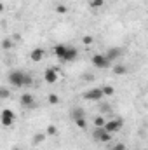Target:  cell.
<instances>
[{"label":"cell","instance_id":"cell-1","mask_svg":"<svg viewBox=\"0 0 148 150\" xmlns=\"http://www.w3.org/2000/svg\"><path fill=\"white\" fill-rule=\"evenodd\" d=\"M7 79H9V84L14 86V87H28L33 82L32 75L23 72V70H12V72H9Z\"/></svg>","mask_w":148,"mask_h":150},{"label":"cell","instance_id":"cell-2","mask_svg":"<svg viewBox=\"0 0 148 150\" xmlns=\"http://www.w3.org/2000/svg\"><path fill=\"white\" fill-rule=\"evenodd\" d=\"M54 54L61 59V61H73L78 56V51L72 47V45H66V44H58L54 47Z\"/></svg>","mask_w":148,"mask_h":150},{"label":"cell","instance_id":"cell-3","mask_svg":"<svg viewBox=\"0 0 148 150\" xmlns=\"http://www.w3.org/2000/svg\"><path fill=\"white\" fill-rule=\"evenodd\" d=\"M122 126H124V120H122V119H111V120H106V122H105L103 129H105L106 133L113 134V133L120 131V127H122Z\"/></svg>","mask_w":148,"mask_h":150},{"label":"cell","instance_id":"cell-4","mask_svg":"<svg viewBox=\"0 0 148 150\" xmlns=\"http://www.w3.org/2000/svg\"><path fill=\"white\" fill-rule=\"evenodd\" d=\"M92 138H94V142H98V143H108L111 140V134L106 133L103 127H96V129L92 131Z\"/></svg>","mask_w":148,"mask_h":150},{"label":"cell","instance_id":"cell-5","mask_svg":"<svg viewBox=\"0 0 148 150\" xmlns=\"http://www.w3.org/2000/svg\"><path fill=\"white\" fill-rule=\"evenodd\" d=\"M82 98L87 101H99L103 98V91H101V87H92V89H87Z\"/></svg>","mask_w":148,"mask_h":150},{"label":"cell","instance_id":"cell-6","mask_svg":"<svg viewBox=\"0 0 148 150\" xmlns=\"http://www.w3.org/2000/svg\"><path fill=\"white\" fill-rule=\"evenodd\" d=\"M92 65H94L96 68H108V67H110V61L106 59L105 54H94V56H92Z\"/></svg>","mask_w":148,"mask_h":150},{"label":"cell","instance_id":"cell-7","mask_svg":"<svg viewBox=\"0 0 148 150\" xmlns=\"http://www.w3.org/2000/svg\"><path fill=\"white\" fill-rule=\"evenodd\" d=\"M0 120H2L4 126H12V122H14V112L9 110V108L2 110V113H0Z\"/></svg>","mask_w":148,"mask_h":150},{"label":"cell","instance_id":"cell-8","mask_svg":"<svg viewBox=\"0 0 148 150\" xmlns=\"http://www.w3.org/2000/svg\"><path fill=\"white\" fill-rule=\"evenodd\" d=\"M105 56H106V59H108L110 63H111V61H117V59L122 56V49H118V47H110V49L106 51V54H105Z\"/></svg>","mask_w":148,"mask_h":150},{"label":"cell","instance_id":"cell-9","mask_svg":"<svg viewBox=\"0 0 148 150\" xmlns=\"http://www.w3.org/2000/svg\"><path fill=\"white\" fill-rule=\"evenodd\" d=\"M21 105L23 107H35V98H33V94H30V93H23L21 94Z\"/></svg>","mask_w":148,"mask_h":150},{"label":"cell","instance_id":"cell-10","mask_svg":"<svg viewBox=\"0 0 148 150\" xmlns=\"http://www.w3.org/2000/svg\"><path fill=\"white\" fill-rule=\"evenodd\" d=\"M44 79H45V82L54 84V82L58 80V74H56V70H54V68H47V70H45V75H44Z\"/></svg>","mask_w":148,"mask_h":150},{"label":"cell","instance_id":"cell-11","mask_svg":"<svg viewBox=\"0 0 148 150\" xmlns=\"http://www.w3.org/2000/svg\"><path fill=\"white\" fill-rule=\"evenodd\" d=\"M70 115H72L73 120H77V119H84V117H85V112H84L82 107H73L72 112H70Z\"/></svg>","mask_w":148,"mask_h":150},{"label":"cell","instance_id":"cell-12","mask_svg":"<svg viewBox=\"0 0 148 150\" xmlns=\"http://www.w3.org/2000/svg\"><path fill=\"white\" fill-rule=\"evenodd\" d=\"M44 49H40V47H37V49H33L32 52H30V58H32V61H40L42 58H44Z\"/></svg>","mask_w":148,"mask_h":150},{"label":"cell","instance_id":"cell-13","mask_svg":"<svg viewBox=\"0 0 148 150\" xmlns=\"http://www.w3.org/2000/svg\"><path fill=\"white\" fill-rule=\"evenodd\" d=\"M0 47H2V49H5V51H7V49H11V47H12V40H11V38H4V40L0 42Z\"/></svg>","mask_w":148,"mask_h":150},{"label":"cell","instance_id":"cell-14","mask_svg":"<svg viewBox=\"0 0 148 150\" xmlns=\"http://www.w3.org/2000/svg\"><path fill=\"white\" fill-rule=\"evenodd\" d=\"M11 98V91L7 87H0V100H7Z\"/></svg>","mask_w":148,"mask_h":150},{"label":"cell","instance_id":"cell-15","mask_svg":"<svg viewBox=\"0 0 148 150\" xmlns=\"http://www.w3.org/2000/svg\"><path fill=\"white\" fill-rule=\"evenodd\" d=\"M101 5H105V0H91V7L92 9H99Z\"/></svg>","mask_w":148,"mask_h":150},{"label":"cell","instance_id":"cell-16","mask_svg":"<svg viewBox=\"0 0 148 150\" xmlns=\"http://www.w3.org/2000/svg\"><path fill=\"white\" fill-rule=\"evenodd\" d=\"M101 91H103V96H105V94H106V96L113 94V87H111V86H105V87H101Z\"/></svg>","mask_w":148,"mask_h":150},{"label":"cell","instance_id":"cell-17","mask_svg":"<svg viewBox=\"0 0 148 150\" xmlns=\"http://www.w3.org/2000/svg\"><path fill=\"white\" fill-rule=\"evenodd\" d=\"M73 122L78 126V127H80V129H84V127L87 126V122H85V117H84V119H77V120H73Z\"/></svg>","mask_w":148,"mask_h":150},{"label":"cell","instance_id":"cell-18","mask_svg":"<svg viewBox=\"0 0 148 150\" xmlns=\"http://www.w3.org/2000/svg\"><path fill=\"white\" fill-rule=\"evenodd\" d=\"M113 72H115V74H125V72H127V68H125V67H122V65H117V67L113 68Z\"/></svg>","mask_w":148,"mask_h":150},{"label":"cell","instance_id":"cell-19","mask_svg":"<svg viewBox=\"0 0 148 150\" xmlns=\"http://www.w3.org/2000/svg\"><path fill=\"white\" fill-rule=\"evenodd\" d=\"M105 122H106V120H105V117H98V119L94 120L96 127H103V126H105Z\"/></svg>","mask_w":148,"mask_h":150},{"label":"cell","instance_id":"cell-20","mask_svg":"<svg viewBox=\"0 0 148 150\" xmlns=\"http://www.w3.org/2000/svg\"><path fill=\"white\" fill-rule=\"evenodd\" d=\"M59 101V98L56 96V94H49V103H52V105H56Z\"/></svg>","mask_w":148,"mask_h":150},{"label":"cell","instance_id":"cell-21","mask_svg":"<svg viewBox=\"0 0 148 150\" xmlns=\"http://www.w3.org/2000/svg\"><path fill=\"white\" fill-rule=\"evenodd\" d=\"M44 138H45L44 134H38V136H35V138H33V142H35V143H40V142H44Z\"/></svg>","mask_w":148,"mask_h":150},{"label":"cell","instance_id":"cell-22","mask_svg":"<svg viewBox=\"0 0 148 150\" xmlns=\"http://www.w3.org/2000/svg\"><path fill=\"white\" fill-rule=\"evenodd\" d=\"M47 133H49V134H56V127H54V126H49V127H47Z\"/></svg>","mask_w":148,"mask_h":150},{"label":"cell","instance_id":"cell-23","mask_svg":"<svg viewBox=\"0 0 148 150\" xmlns=\"http://www.w3.org/2000/svg\"><path fill=\"white\" fill-rule=\"evenodd\" d=\"M84 42H85V44H91V42H92V37H84Z\"/></svg>","mask_w":148,"mask_h":150},{"label":"cell","instance_id":"cell-24","mask_svg":"<svg viewBox=\"0 0 148 150\" xmlns=\"http://www.w3.org/2000/svg\"><path fill=\"white\" fill-rule=\"evenodd\" d=\"M124 149H125V147H124V145H120V143H118L117 147H113V150H124Z\"/></svg>","mask_w":148,"mask_h":150},{"label":"cell","instance_id":"cell-25","mask_svg":"<svg viewBox=\"0 0 148 150\" xmlns=\"http://www.w3.org/2000/svg\"><path fill=\"white\" fill-rule=\"evenodd\" d=\"M101 112H110V107H105V105H103V107H101Z\"/></svg>","mask_w":148,"mask_h":150},{"label":"cell","instance_id":"cell-26","mask_svg":"<svg viewBox=\"0 0 148 150\" xmlns=\"http://www.w3.org/2000/svg\"><path fill=\"white\" fill-rule=\"evenodd\" d=\"M2 11H4V5H2V4H0V12H2Z\"/></svg>","mask_w":148,"mask_h":150}]
</instances>
